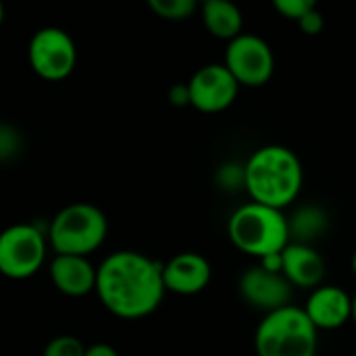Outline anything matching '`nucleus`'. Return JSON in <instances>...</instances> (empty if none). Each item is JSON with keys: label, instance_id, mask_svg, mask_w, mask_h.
Returning <instances> with one entry per match:
<instances>
[{"label": "nucleus", "instance_id": "18", "mask_svg": "<svg viewBox=\"0 0 356 356\" xmlns=\"http://www.w3.org/2000/svg\"><path fill=\"white\" fill-rule=\"evenodd\" d=\"M86 350H88V346H83L79 338L65 334V336L52 338L46 344L42 356H86Z\"/></svg>", "mask_w": 356, "mask_h": 356}, {"label": "nucleus", "instance_id": "12", "mask_svg": "<svg viewBox=\"0 0 356 356\" xmlns=\"http://www.w3.org/2000/svg\"><path fill=\"white\" fill-rule=\"evenodd\" d=\"M305 313L317 330H338L353 319V296L338 286H319L311 292Z\"/></svg>", "mask_w": 356, "mask_h": 356}, {"label": "nucleus", "instance_id": "5", "mask_svg": "<svg viewBox=\"0 0 356 356\" xmlns=\"http://www.w3.org/2000/svg\"><path fill=\"white\" fill-rule=\"evenodd\" d=\"M106 234V215L96 204L73 202L54 215L48 227V242L54 254L88 257L104 244Z\"/></svg>", "mask_w": 356, "mask_h": 356}, {"label": "nucleus", "instance_id": "22", "mask_svg": "<svg viewBox=\"0 0 356 356\" xmlns=\"http://www.w3.org/2000/svg\"><path fill=\"white\" fill-rule=\"evenodd\" d=\"M86 356H119L117 353V348L115 346H111V344H92V346H88V350H86Z\"/></svg>", "mask_w": 356, "mask_h": 356}, {"label": "nucleus", "instance_id": "11", "mask_svg": "<svg viewBox=\"0 0 356 356\" xmlns=\"http://www.w3.org/2000/svg\"><path fill=\"white\" fill-rule=\"evenodd\" d=\"M213 277L211 263L198 252H179L163 265L167 292L192 296L202 292Z\"/></svg>", "mask_w": 356, "mask_h": 356}, {"label": "nucleus", "instance_id": "19", "mask_svg": "<svg viewBox=\"0 0 356 356\" xmlns=\"http://www.w3.org/2000/svg\"><path fill=\"white\" fill-rule=\"evenodd\" d=\"M313 8H317L313 0H275V10L282 17L296 21V23H300Z\"/></svg>", "mask_w": 356, "mask_h": 356}, {"label": "nucleus", "instance_id": "16", "mask_svg": "<svg viewBox=\"0 0 356 356\" xmlns=\"http://www.w3.org/2000/svg\"><path fill=\"white\" fill-rule=\"evenodd\" d=\"M325 229V215L315 207H305L298 215L290 221V234L296 236L298 244H311L315 236Z\"/></svg>", "mask_w": 356, "mask_h": 356}, {"label": "nucleus", "instance_id": "1", "mask_svg": "<svg viewBox=\"0 0 356 356\" xmlns=\"http://www.w3.org/2000/svg\"><path fill=\"white\" fill-rule=\"evenodd\" d=\"M163 265L136 250H117L98 267L96 294L119 319H142L163 302Z\"/></svg>", "mask_w": 356, "mask_h": 356}, {"label": "nucleus", "instance_id": "21", "mask_svg": "<svg viewBox=\"0 0 356 356\" xmlns=\"http://www.w3.org/2000/svg\"><path fill=\"white\" fill-rule=\"evenodd\" d=\"M169 100H171L175 106H188V104H190V90H188V83H175V86L169 90Z\"/></svg>", "mask_w": 356, "mask_h": 356}, {"label": "nucleus", "instance_id": "23", "mask_svg": "<svg viewBox=\"0 0 356 356\" xmlns=\"http://www.w3.org/2000/svg\"><path fill=\"white\" fill-rule=\"evenodd\" d=\"M353 321H355L356 325V294L353 296Z\"/></svg>", "mask_w": 356, "mask_h": 356}, {"label": "nucleus", "instance_id": "24", "mask_svg": "<svg viewBox=\"0 0 356 356\" xmlns=\"http://www.w3.org/2000/svg\"><path fill=\"white\" fill-rule=\"evenodd\" d=\"M353 271H355V275H356V252L353 254Z\"/></svg>", "mask_w": 356, "mask_h": 356}, {"label": "nucleus", "instance_id": "20", "mask_svg": "<svg viewBox=\"0 0 356 356\" xmlns=\"http://www.w3.org/2000/svg\"><path fill=\"white\" fill-rule=\"evenodd\" d=\"M298 27H300L307 35H319V33L323 31V27H325V19H323V15H321L319 8H313V10L298 23Z\"/></svg>", "mask_w": 356, "mask_h": 356}, {"label": "nucleus", "instance_id": "9", "mask_svg": "<svg viewBox=\"0 0 356 356\" xmlns=\"http://www.w3.org/2000/svg\"><path fill=\"white\" fill-rule=\"evenodd\" d=\"M188 90L190 106L200 113H221L236 102L240 83L223 63H211L190 77Z\"/></svg>", "mask_w": 356, "mask_h": 356}, {"label": "nucleus", "instance_id": "14", "mask_svg": "<svg viewBox=\"0 0 356 356\" xmlns=\"http://www.w3.org/2000/svg\"><path fill=\"white\" fill-rule=\"evenodd\" d=\"M284 275L294 288L313 292L323 286L325 261L315 246L290 242V246L284 250Z\"/></svg>", "mask_w": 356, "mask_h": 356}, {"label": "nucleus", "instance_id": "8", "mask_svg": "<svg viewBox=\"0 0 356 356\" xmlns=\"http://www.w3.org/2000/svg\"><path fill=\"white\" fill-rule=\"evenodd\" d=\"M223 65L232 71L240 86L261 88L269 83L275 71L271 46L257 33H242L227 44Z\"/></svg>", "mask_w": 356, "mask_h": 356}, {"label": "nucleus", "instance_id": "2", "mask_svg": "<svg viewBox=\"0 0 356 356\" xmlns=\"http://www.w3.org/2000/svg\"><path fill=\"white\" fill-rule=\"evenodd\" d=\"M302 163L294 150L269 144L252 152L244 165V188L252 202L284 211L302 190Z\"/></svg>", "mask_w": 356, "mask_h": 356}, {"label": "nucleus", "instance_id": "10", "mask_svg": "<svg viewBox=\"0 0 356 356\" xmlns=\"http://www.w3.org/2000/svg\"><path fill=\"white\" fill-rule=\"evenodd\" d=\"M292 284L286 280L284 273L269 271L263 265L248 269L240 280V294L242 298L254 307L269 313L290 307L292 302Z\"/></svg>", "mask_w": 356, "mask_h": 356}, {"label": "nucleus", "instance_id": "4", "mask_svg": "<svg viewBox=\"0 0 356 356\" xmlns=\"http://www.w3.org/2000/svg\"><path fill=\"white\" fill-rule=\"evenodd\" d=\"M317 346L319 330L294 305L265 315L254 334L259 356H317Z\"/></svg>", "mask_w": 356, "mask_h": 356}, {"label": "nucleus", "instance_id": "3", "mask_svg": "<svg viewBox=\"0 0 356 356\" xmlns=\"http://www.w3.org/2000/svg\"><path fill=\"white\" fill-rule=\"evenodd\" d=\"M227 234L238 250L259 261L284 252L292 242L290 219L282 211L252 200L232 213Z\"/></svg>", "mask_w": 356, "mask_h": 356}, {"label": "nucleus", "instance_id": "7", "mask_svg": "<svg viewBox=\"0 0 356 356\" xmlns=\"http://www.w3.org/2000/svg\"><path fill=\"white\" fill-rule=\"evenodd\" d=\"M27 58L38 77L60 81L73 73L77 65V48L69 31L60 27H42L29 40Z\"/></svg>", "mask_w": 356, "mask_h": 356}, {"label": "nucleus", "instance_id": "17", "mask_svg": "<svg viewBox=\"0 0 356 356\" xmlns=\"http://www.w3.org/2000/svg\"><path fill=\"white\" fill-rule=\"evenodd\" d=\"M148 6L156 17H161L165 21L190 19L198 8V4L194 0H148Z\"/></svg>", "mask_w": 356, "mask_h": 356}, {"label": "nucleus", "instance_id": "6", "mask_svg": "<svg viewBox=\"0 0 356 356\" xmlns=\"http://www.w3.org/2000/svg\"><path fill=\"white\" fill-rule=\"evenodd\" d=\"M46 236L29 223H17L0 234V273L10 280H27L46 261Z\"/></svg>", "mask_w": 356, "mask_h": 356}, {"label": "nucleus", "instance_id": "13", "mask_svg": "<svg viewBox=\"0 0 356 356\" xmlns=\"http://www.w3.org/2000/svg\"><path fill=\"white\" fill-rule=\"evenodd\" d=\"M50 280L54 288L71 298H79L96 292L98 282V267H94L88 257H73V254H54L50 263Z\"/></svg>", "mask_w": 356, "mask_h": 356}, {"label": "nucleus", "instance_id": "15", "mask_svg": "<svg viewBox=\"0 0 356 356\" xmlns=\"http://www.w3.org/2000/svg\"><path fill=\"white\" fill-rule=\"evenodd\" d=\"M200 13H202V23L207 31L217 40H225L229 44L232 40L244 33L242 13L229 0H207L200 6Z\"/></svg>", "mask_w": 356, "mask_h": 356}]
</instances>
